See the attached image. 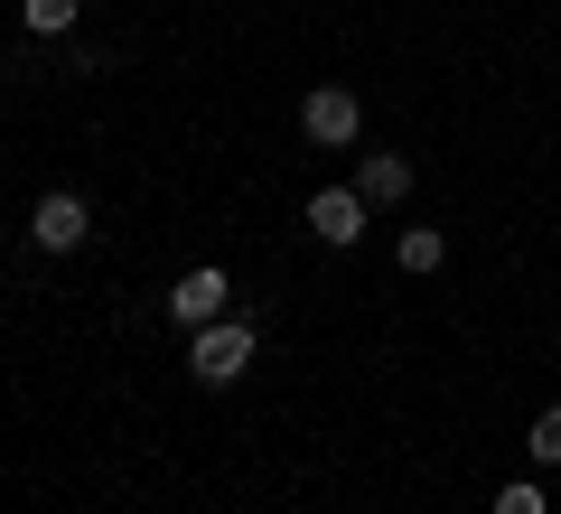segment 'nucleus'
Instances as JSON below:
<instances>
[{"label": "nucleus", "mask_w": 561, "mask_h": 514, "mask_svg": "<svg viewBox=\"0 0 561 514\" xmlns=\"http://www.w3.org/2000/svg\"><path fill=\"white\" fill-rule=\"evenodd\" d=\"M253 356H262L253 318H216V328L187 336V375H197V384H243V375H253Z\"/></svg>", "instance_id": "obj_1"}, {"label": "nucleus", "mask_w": 561, "mask_h": 514, "mask_svg": "<svg viewBox=\"0 0 561 514\" xmlns=\"http://www.w3.org/2000/svg\"><path fill=\"white\" fill-rule=\"evenodd\" d=\"M84 235H94V206H84L76 187H47V197L28 206V243H38V253H84Z\"/></svg>", "instance_id": "obj_2"}, {"label": "nucleus", "mask_w": 561, "mask_h": 514, "mask_svg": "<svg viewBox=\"0 0 561 514\" xmlns=\"http://www.w3.org/2000/svg\"><path fill=\"white\" fill-rule=\"evenodd\" d=\"M225 299H234V281H225L216 262H197V272H187L179 290H169V328H187V336H197V328H216V318H225Z\"/></svg>", "instance_id": "obj_3"}, {"label": "nucleus", "mask_w": 561, "mask_h": 514, "mask_svg": "<svg viewBox=\"0 0 561 514\" xmlns=\"http://www.w3.org/2000/svg\"><path fill=\"white\" fill-rule=\"evenodd\" d=\"M300 132H309V140H319V150H346V140H356V132H365V103H356V94H346V84H319V94H309V103H300Z\"/></svg>", "instance_id": "obj_4"}, {"label": "nucleus", "mask_w": 561, "mask_h": 514, "mask_svg": "<svg viewBox=\"0 0 561 514\" xmlns=\"http://www.w3.org/2000/svg\"><path fill=\"white\" fill-rule=\"evenodd\" d=\"M309 235H319L328 253L365 243V197H356V187H319V197H309Z\"/></svg>", "instance_id": "obj_5"}, {"label": "nucleus", "mask_w": 561, "mask_h": 514, "mask_svg": "<svg viewBox=\"0 0 561 514\" xmlns=\"http://www.w3.org/2000/svg\"><path fill=\"white\" fill-rule=\"evenodd\" d=\"M356 197L365 206H402V197H412V159H402V150H365L356 159Z\"/></svg>", "instance_id": "obj_6"}, {"label": "nucleus", "mask_w": 561, "mask_h": 514, "mask_svg": "<svg viewBox=\"0 0 561 514\" xmlns=\"http://www.w3.org/2000/svg\"><path fill=\"white\" fill-rule=\"evenodd\" d=\"M393 262H402V272H412V281H431V272H440V262H449V243L431 235V225H412V235L393 243Z\"/></svg>", "instance_id": "obj_7"}, {"label": "nucleus", "mask_w": 561, "mask_h": 514, "mask_svg": "<svg viewBox=\"0 0 561 514\" xmlns=\"http://www.w3.org/2000/svg\"><path fill=\"white\" fill-rule=\"evenodd\" d=\"M76 10H84V0H20L28 38H66V28H76Z\"/></svg>", "instance_id": "obj_8"}, {"label": "nucleus", "mask_w": 561, "mask_h": 514, "mask_svg": "<svg viewBox=\"0 0 561 514\" xmlns=\"http://www.w3.org/2000/svg\"><path fill=\"white\" fill-rule=\"evenodd\" d=\"M524 449H534V468H561V402H542V412H534Z\"/></svg>", "instance_id": "obj_9"}, {"label": "nucleus", "mask_w": 561, "mask_h": 514, "mask_svg": "<svg viewBox=\"0 0 561 514\" xmlns=\"http://www.w3.org/2000/svg\"><path fill=\"white\" fill-rule=\"evenodd\" d=\"M486 514H552V505H542V487H505Z\"/></svg>", "instance_id": "obj_10"}]
</instances>
